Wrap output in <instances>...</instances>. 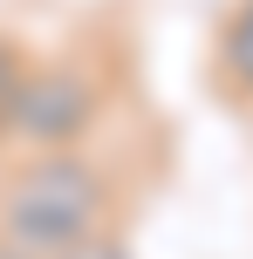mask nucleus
Listing matches in <instances>:
<instances>
[{
	"label": "nucleus",
	"mask_w": 253,
	"mask_h": 259,
	"mask_svg": "<svg viewBox=\"0 0 253 259\" xmlns=\"http://www.w3.org/2000/svg\"><path fill=\"white\" fill-rule=\"evenodd\" d=\"M212 68L240 103H253V0H233L212 34Z\"/></svg>",
	"instance_id": "3"
},
{
	"label": "nucleus",
	"mask_w": 253,
	"mask_h": 259,
	"mask_svg": "<svg viewBox=\"0 0 253 259\" xmlns=\"http://www.w3.org/2000/svg\"><path fill=\"white\" fill-rule=\"evenodd\" d=\"M110 170L82 150H27V164L0 191V246H14L21 259H55L110 219Z\"/></svg>",
	"instance_id": "1"
},
{
	"label": "nucleus",
	"mask_w": 253,
	"mask_h": 259,
	"mask_svg": "<svg viewBox=\"0 0 253 259\" xmlns=\"http://www.w3.org/2000/svg\"><path fill=\"white\" fill-rule=\"evenodd\" d=\"M55 259H137V252L123 246L117 232H103V225H96V232H82L76 246H62V252H55Z\"/></svg>",
	"instance_id": "5"
},
{
	"label": "nucleus",
	"mask_w": 253,
	"mask_h": 259,
	"mask_svg": "<svg viewBox=\"0 0 253 259\" xmlns=\"http://www.w3.org/2000/svg\"><path fill=\"white\" fill-rule=\"evenodd\" d=\"M27 62H34V55L14 34H0V130H7V109H14V96H21V82H27Z\"/></svg>",
	"instance_id": "4"
},
{
	"label": "nucleus",
	"mask_w": 253,
	"mask_h": 259,
	"mask_svg": "<svg viewBox=\"0 0 253 259\" xmlns=\"http://www.w3.org/2000/svg\"><path fill=\"white\" fill-rule=\"evenodd\" d=\"M103 116V75L82 62H27V82L7 109L0 137L27 143V150H76Z\"/></svg>",
	"instance_id": "2"
}]
</instances>
